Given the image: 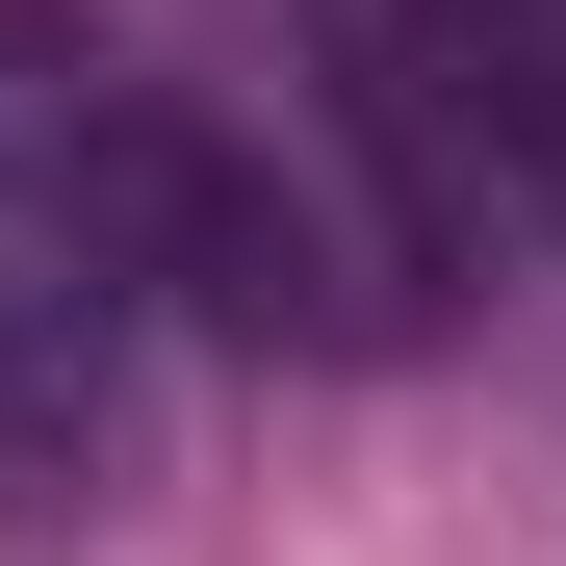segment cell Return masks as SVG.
Returning <instances> with one entry per match:
<instances>
[{
	"label": "cell",
	"instance_id": "obj_1",
	"mask_svg": "<svg viewBox=\"0 0 566 566\" xmlns=\"http://www.w3.org/2000/svg\"><path fill=\"white\" fill-rule=\"evenodd\" d=\"M180 283V180H155V77L52 0H0V490L77 515L155 438V335Z\"/></svg>",
	"mask_w": 566,
	"mask_h": 566
},
{
	"label": "cell",
	"instance_id": "obj_2",
	"mask_svg": "<svg viewBox=\"0 0 566 566\" xmlns=\"http://www.w3.org/2000/svg\"><path fill=\"white\" fill-rule=\"evenodd\" d=\"M335 77L412 155L438 258H566V0H335Z\"/></svg>",
	"mask_w": 566,
	"mask_h": 566
}]
</instances>
